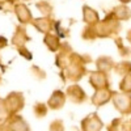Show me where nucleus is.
I'll return each instance as SVG.
<instances>
[{
    "label": "nucleus",
    "instance_id": "1",
    "mask_svg": "<svg viewBox=\"0 0 131 131\" xmlns=\"http://www.w3.org/2000/svg\"><path fill=\"white\" fill-rule=\"evenodd\" d=\"M114 106L118 109L122 114H130L131 113V97L130 94L125 93H113L112 94Z\"/></svg>",
    "mask_w": 131,
    "mask_h": 131
},
{
    "label": "nucleus",
    "instance_id": "2",
    "mask_svg": "<svg viewBox=\"0 0 131 131\" xmlns=\"http://www.w3.org/2000/svg\"><path fill=\"white\" fill-rule=\"evenodd\" d=\"M112 92H109L106 89H102V91H98L94 97H93V104L96 106H101V105H105L106 102L110 101V98H112Z\"/></svg>",
    "mask_w": 131,
    "mask_h": 131
},
{
    "label": "nucleus",
    "instance_id": "3",
    "mask_svg": "<svg viewBox=\"0 0 131 131\" xmlns=\"http://www.w3.org/2000/svg\"><path fill=\"white\" fill-rule=\"evenodd\" d=\"M86 122H89L91 123V128H88L86 131H100V128L104 126L102 125V122L98 119V117L96 115V114H93V115H91V117H88L85 119Z\"/></svg>",
    "mask_w": 131,
    "mask_h": 131
},
{
    "label": "nucleus",
    "instance_id": "4",
    "mask_svg": "<svg viewBox=\"0 0 131 131\" xmlns=\"http://www.w3.org/2000/svg\"><path fill=\"white\" fill-rule=\"evenodd\" d=\"M121 89L126 93L131 92V76H127V78L125 79V81L121 84Z\"/></svg>",
    "mask_w": 131,
    "mask_h": 131
}]
</instances>
